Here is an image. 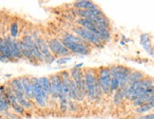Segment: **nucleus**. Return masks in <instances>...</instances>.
Returning a JSON list of instances; mask_svg holds the SVG:
<instances>
[{
  "label": "nucleus",
  "mask_w": 154,
  "mask_h": 119,
  "mask_svg": "<svg viewBox=\"0 0 154 119\" xmlns=\"http://www.w3.org/2000/svg\"><path fill=\"white\" fill-rule=\"evenodd\" d=\"M11 55L15 61L22 59V53L20 51V47H19V41L16 39H11Z\"/></svg>",
  "instance_id": "obj_13"
},
{
  "label": "nucleus",
  "mask_w": 154,
  "mask_h": 119,
  "mask_svg": "<svg viewBox=\"0 0 154 119\" xmlns=\"http://www.w3.org/2000/svg\"><path fill=\"white\" fill-rule=\"evenodd\" d=\"M153 107L154 106H151V105L147 104V103H145L143 105H141L140 107H138V108H136L135 111H136V112H138V114H146V112L149 111H152Z\"/></svg>",
  "instance_id": "obj_21"
},
{
  "label": "nucleus",
  "mask_w": 154,
  "mask_h": 119,
  "mask_svg": "<svg viewBox=\"0 0 154 119\" xmlns=\"http://www.w3.org/2000/svg\"><path fill=\"white\" fill-rule=\"evenodd\" d=\"M38 81H39V84L40 86L42 87V89L44 90V92L47 93V95H51V81H50V78L46 76H43V77H40L38 78Z\"/></svg>",
  "instance_id": "obj_16"
},
{
  "label": "nucleus",
  "mask_w": 154,
  "mask_h": 119,
  "mask_svg": "<svg viewBox=\"0 0 154 119\" xmlns=\"http://www.w3.org/2000/svg\"><path fill=\"white\" fill-rule=\"evenodd\" d=\"M72 60V57L69 56H64V57H61V58H58L56 60V63L58 65H63V64H66L67 62Z\"/></svg>",
  "instance_id": "obj_25"
},
{
  "label": "nucleus",
  "mask_w": 154,
  "mask_h": 119,
  "mask_svg": "<svg viewBox=\"0 0 154 119\" xmlns=\"http://www.w3.org/2000/svg\"><path fill=\"white\" fill-rule=\"evenodd\" d=\"M11 107H13V109L15 112H17V114H24V111H25V109L23 108V107H21L18 103H14V104H11Z\"/></svg>",
  "instance_id": "obj_24"
},
{
  "label": "nucleus",
  "mask_w": 154,
  "mask_h": 119,
  "mask_svg": "<svg viewBox=\"0 0 154 119\" xmlns=\"http://www.w3.org/2000/svg\"><path fill=\"white\" fill-rule=\"evenodd\" d=\"M31 81H32V89H33V99L35 100V102H36V104L39 107L44 108L47 105V101H48L49 95H47V93L44 92L42 87L40 86L38 78H36V77H32Z\"/></svg>",
  "instance_id": "obj_3"
},
{
  "label": "nucleus",
  "mask_w": 154,
  "mask_h": 119,
  "mask_svg": "<svg viewBox=\"0 0 154 119\" xmlns=\"http://www.w3.org/2000/svg\"><path fill=\"white\" fill-rule=\"evenodd\" d=\"M83 65H84V64H83V63H80V64H77V65H75V66H74L73 68H75V69H79V68H81V67L83 66Z\"/></svg>",
  "instance_id": "obj_27"
},
{
  "label": "nucleus",
  "mask_w": 154,
  "mask_h": 119,
  "mask_svg": "<svg viewBox=\"0 0 154 119\" xmlns=\"http://www.w3.org/2000/svg\"><path fill=\"white\" fill-rule=\"evenodd\" d=\"M120 88V82L115 77H111L110 85H109V93H113Z\"/></svg>",
  "instance_id": "obj_22"
},
{
  "label": "nucleus",
  "mask_w": 154,
  "mask_h": 119,
  "mask_svg": "<svg viewBox=\"0 0 154 119\" xmlns=\"http://www.w3.org/2000/svg\"><path fill=\"white\" fill-rule=\"evenodd\" d=\"M19 47H20V51H21L23 57H25L26 59H28L29 62H32L33 64L37 63V60L34 58V56L32 55V53L31 52V51H29L28 46L26 45V43L23 40L19 41Z\"/></svg>",
  "instance_id": "obj_12"
},
{
  "label": "nucleus",
  "mask_w": 154,
  "mask_h": 119,
  "mask_svg": "<svg viewBox=\"0 0 154 119\" xmlns=\"http://www.w3.org/2000/svg\"><path fill=\"white\" fill-rule=\"evenodd\" d=\"M72 31L75 35L80 37L83 41H85L88 44H92L95 46H103V42L96 36V35H94L92 33H91L90 31H88V30L84 28L77 26L73 28Z\"/></svg>",
  "instance_id": "obj_4"
},
{
  "label": "nucleus",
  "mask_w": 154,
  "mask_h": 119,
  "mask_svg": "<svg viewBox=\"0 0 154 119\" xmlns=\"http://www.w3.org/2000/svg\"><path fill=\"white\" fill-rule=\"evenodd\" d=\"M84 78L86 82V96L91 101L94 100V88H95V82L97 76L93 70H86L84 71Z\"/></svg>",
  "instance_id": "obj_5"
},
{
  "label": "nucleus",
  "mask_w": 154,
  "mask_h": 119,
  "mask_svg": "<svg viewBox=\"0 0 154 119\" xmlns=\"http://www.w3.org/2000/svg\"><path fill=\"white\" fill-rule=\"evenodd\" d=\"M61 42L63 45L67 48L69 52L75 53V55H86L88 53H90V49H88V44L85 43H77V42H72V41H68L65 39H61Z\"/></svg>",
  "instance_id": "obj_7"
},
{
  "label": "nucleus",
  "mask_w": 154,
  "mask_h": 119,
  "mask_svg": "<svg viewBox=\"0 0 154 119\" xmlns=\"http://www.w3.org/2000/svg\"><path fill=\"white\" fill-rule=\"evenodd\" d=\"M139 119H154V115H153V114H146V115H142Z\"/></svg>",
  "instance_id": "obj_26"
},
{
  "label": "nucleus",
  "mask_w": 154,
  "mask_h": 119,
  "mask_svg": "<svg viewBox=\"0 0 154 119\" xmlns=\"http://www.w3.org/2000/svg\"><path fill=\"white\" fill-rule=\"evenodd\" d=\"M140 43L144 50L149 53L150 56H153V48L151 45V36L149 33H143L140 36Z\"/></svg>",
  "instance_id": "obj_11"
},
{
  "label": "nucleus",
  "mask_w": 154,
  "mask_h": 119,
  "mask_svg": "<svg viewBox=\"0 0 154 119\" xmlns=\"http://www.w3.org/2000/svg\"><path fill=\"white\" fill-rule=\"evenodd\" d=\"M111 77H115L120 82V89L128 86V77L131 73V70L122 65H112L109 67Z\"/></svg>",
  "instance_id": "obj_1"
},
{
  "label": "nucleus",
  "mask_w": 154,
  "mask_h": 119,
  "mask_svg": "<svg viewBox=\"0 0 154 119\" xmlns=\"http://www.w3.org/2000/svg\"><path fill=\"white\" fill-rule=\"evenodd\" d=\"M95 5L92 1H88V0H80V1H76L73 4V7H75L78 10H88L92 8Z\"/></svg>",
  "instance_id": "obj_15"
},
{
  "label": "nucleus",
  "mask_w": 154,
  "mask_h": 119,
  "mask_svg": "<svg viewBox=\"0 0 154 119\" xmlns=\"http://www.w3.org/2000/svg\"><path fill=\"white\" fill-rule=\"evenodd\" d=\"M47 44H48L50 52H51V55L54 57H56V56L64 57V56H68V55H70V52H69V50L61 42V40L51 39Z\"/></svg>",
  "instance_id": "obj_8"
},
{
  "label": "nucleus",
  "mask_w": 154,
  "mask_h": 119,
  "mask_svg": "<svg viewBox=\"0 0 154 119\" xmlns=\"http://www.w3.org/2000/svg\"><path fill=\"white\" fill-rule=\"evenodd\" d=\"M31 36H32V38L33 40V42L37 45L41 53H42L43 58H44V62L45 63H49V64H51V63L54 62L55 61V57L51 55V52L49 50L48 44H47L46 41L38 34V33L34 32L33 34L31 35Z\"/></svg>",
  "instance_id": "obj_2"
},
{
  "label": "nucleus",
  "mask_w": 154,
  "mask_h": 119,
  "mask_svg": "<svg viewBox=\"0 0 154 119\" xmlns=\"http://www.w3.org/2000/svg\"><path fill=\"white\" fill-rule=\"evenodd\" d=\"M17 103H18L21 107H23L24 109H32L33 107V104H32V101L27 99L25 96L21 99H19V100H17Z\"/></svg>",
  "instance_id": "obj_23"
},
{
  "label": "nucleus",
  "mask_w": 154,
  "mask_h": 119,
  "mask_svg": "<svg viewBox=\"0 0 154 119\" xmlns=\"http://www.w3.org/2000/svg\"><path fill=\"white\" fill-rule=\"evenodd\" d=\"M10 88L11 89V90H14V91L23 92V86H22L21 79L20 78H14L13 80L11 81Z\"/></svg>",
  "instance_id": "obj_18"
},
{
  "label": "nucleus",
  "mask_w": 154,
  "mask_h": 119,
  "mask_svg": "<svg viewBox=\"0 0 154 119\" xmlns=\"http://www.w3.org/2000/svg\"><path fill=\"white\" fill-rule=\"evenodd\" d=\"M20 79H21L22 86H23V93H24V96L27 99L32 101L33 99V89H32L31 78H29L28 76H23Z\"/></svg>",
  "instance_id": "obj_10"
},
{
  "label": "nucleus",
  "mask_w": 154,
  "mask_h": 119,
  "mask_svg": "<svg viewBox=\"0 0 154 119\" xmlns=\"http://www.w3.org/2000/svg\"><path fill=\"white\" fill-rule=\"evenodd\" d=\"M59 107H60V111L65 114L68 111V107H69V98L68 97H64V96H59Z\"/></svg>",
  "instance_id": "obj_19"
},
{
  "label": "nucleus",
  "mask_w": 154,
  "mask_h": 119,
  "mask_svg": "<svg viewBox=\"0 0 154 119\" xmlns=\"http://www.w3.org/2000/svg\"><path fill=\"white\" fill-rule=\"evenodd\" d=\"M98 81L100 87L102 89L103 94H109V85L111 80V75L109 73V67H101L99 69L98 73Z\"/></svg>",
  "instance_id": "obj_6"
},
{
  "label": "nucleus",
  "mask_w": 154,
  "mask_h": 119,
  "mask_svg": "<svg viewBox=\"0 0 154 119\" xmlns=\"http://www.w3.org/2000/svg\"><path fill=\"white\" fill-rule=\"evenodd\" d=\"M51 95L53 99H58L62 89V81L59 74H54L51 76Z\"/></svg>",
  "instance_id": "obj_9"
},
{
  "label": "nucleus",
  "mask_w": 154,
  "mask_h": 119,
  "mask_svg": "<svg viewBox=\"0 0 154 119\" xmlns=\"http://www.w3.org/2000/svg\"><path fill=\"white\" fill-rule=\"evenodd\" d=\"M18 33H19V26H18V23L14 22L11 24V27H10V36L15 39L17 36H18Z\"/></svg>",
  "instance_id": "obj_20"
},
{
  "label": "nucleus",
  "mask_w": 154,
  "mask_h": 119,
  "mask_svg": "<svg viewBox=\"0 0 154 119\" xmlns=\"http://www.w3.org/2000/svg\"><path fill=\"white\" fill-rule=\"evenodd\" d=\"M125 99V95H124V92L122 89H118L116 92H114V94H113V103L115 105H120L122 104V102Z\"/></svg>",
  "instance_id": "obj_17"
},
{
  "label": "nucleus",
  "mask_w": 154,
  "mask_h": 119,
  "mask_svg": "<svg viewBox=\"0 0 154 119\" xmlns=\"http://www.w3.org/2000/svg\"><path fill=\"white\" fill-rule=\"evenodd\" d=\"M145 77H146L145 74L142 73V71H139V70L131 71L128 77V84H131V83H134V82L142 81Z\"/></svg>",
  "instance_id": "obj_14"
}]
</instances>
